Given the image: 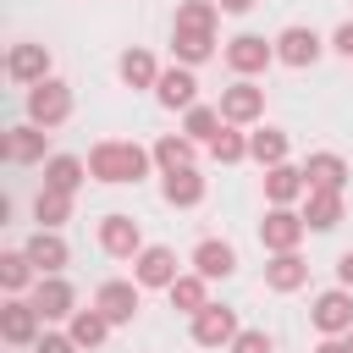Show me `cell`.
<instances>
[{
	"label": "cell",
	"mask_w": 353,
	"mask_h": 353,
	"mask_svg": "<svg viewBox=\"0 0 353 353\" xmlns=\"http://www.w3.org/2000/svg\"><path fill=\"white\" fill-rule=\"evenodd\" d=\"M149 165H154V149H143V143H132V138H99V143L88 149V176H94V182H110V188L143 182Z\"/></svg>",
	"instance_id": "cell-1"
},
{
	"label": "cell",
	"mask_w": 353,
	"mask_h": 353,
	"mask_svg": "<svg viewBox=\"0 0 353 353\" xmlns=\"http://www.w3.org/2000/svg\"><path fill=\"white\" fill-rule=\"evenodd\" d=\"M303 232H309V221H303V210H292V204H270L265 221H259V243H265V254H287V248H298Z\"/></svg>",
	"instance_id": "cell-2"
},
{
	"label": "cell",
	"mask_w": 353,
	"mask_h": 353,
	"mask_svg": "<svg viewBox=\"0 0 353 353\" xmlns=\"http://www.w3.org/2000/svg\"><path fill=\"white\" fill-rule=\"evenodd\" d=\"M39 325H44V314H39V303H33V298L11 292V298L0 303V336H6L11 347H33V342L44 336Z\"/></svg>",
	"instance_id": "cell-3"
},
{
	"label": "cell",
	"mask_w": 353,
	"mask_h": 353,
	"mask_svg": "<svg viewBox=\"0 0 353 353\" xmlns=\"http://www.w3.org/2000/svg\"><path fill=\"white\" fill-rule=\"evenodd\" d=\"M226 66L237 72V77H259L270 61H276V39H265V33H237V39H226Z\"/></svg>",
	"instance_id": "cell-4"
},
{
	"label": "cell",
	"mask_w": 353,
	"mask_h": 353,
	"mask_svg": "<svg viewBox=\"0 0 353 353\" xmlns=\"http://www.w3.org/2000/svg\"><path fill=\"white\" fill-rule=\"evenodd\" d=\"M66 116H72V88H66L61 77H44V83L28 88V121H39V127H61Z\"/></svg>",
	"instance_id": "cell-5"
},
{
	"label": "cell",
	"mask_w": 353,
	"mask_h": 353,
	"mask_svg": "<svg viewBox=\"0 0 353 353\" xmlns=\"http://www.w3.org/2000/svg\"><path fill=\"white\" fill-rule=\"evenodd\" d=\"M309 320H314L320 336H347V331H353V287L336 281L331 292H320L314 309H309Z\"/></svg>",
	"instance_id": "cell-6"
},
{
	"label": "cell",
	"mask_w": 353,
	"mask_h": 353,
	"mask_svg": "<svg viewBox=\"0 0 353 353\" xmlns=\"http://www.w3.org/2000/svg\"><path fill=\"white\" fill-rule=\"evenodd\" d=\"M320 55H325V39H320L314 28L292 22V28H281V33H276V61H281V66L303 72V66H314Z\"/></svg>",
	"instance_id": "cell-7"
},
{
	"label": "cell",
	"mask_w": 353,
	"mask_h": 353,
	"mask_svg": "<svg viewBox=\"0 0 353 353\" xmlns=\"http://www.w3.org/2000/svg\"><path fill=\"white\" fill-rule=\"evenodd\" d=\"M221 116H226L232 127H254V121L265 116V88H259L254 77H237L232 88H221Z\"/></svg>",
	"instance_id": "cell-8"
},
{
	"label": "cell",
	"mask_w": 353,
	"mask_h": 353,
	"mask_svg": "<svg viewBox=\"0 0 353 353\" xmlns=\"http://www.w3.org/2000/svg\"><path fill=\"white\" fill-rule=\"evenodd\" d=\"M138 292H143L138 281H121V276H110V281H99L94 303L105 309V320H110V325H132V320H138V303H143Z\"/></svg>",
	"instance_id": "cell-9"
},
{
	"label": "cell",
	"mask_w": 353,
	"mask_h": 353,
	"mask_svg": "<svg viewBox=\"0 0 353 353\" xmlns=\"http://www.w3.org/2000/svg\"><path fill=\"white\" fill-rule=\"evenodd\" d=\"M99 248H105L110 259H138V254H143V232H138V221L121 215V210L105 215V221H99Z\"/></svg>",
	"instance_id": "cell-10"
},
{
	"label": "cell",
	"mask_w": 353,
	"mask_h": 353,
	"mask_svg": "<svg viewBox=\"0 0 353 353\" xmlns=\"http://www.w3.org/2000/svg\"><path fill=\"white\" fill-rule=\"evenodd\" d=\"M176 276H182V270H176V254H171L165 243H143V254L132 259V281H138V287H160V292H165Z\"/></svg>",
	"instance_id": "cell-11"
},
{
	"label": "cell",
	"mask_w": 353,
	"mask_h": 353,
	"mask_svg": "<svg viewBox=\"0 0 353 353\" xmlns=\"http://www.w3.org/2000/svg\"><path fill=\"white\" fill-rule=\"evenodd\" d=\"M44 138H50V127L22 121V127H11V132L0 138V154H6L11 165H44Z\"/></svg>",
	"instance_id": "cell-12"
},
{
	"label": "cell",
	"mask_w": 353,
	"mask_h": 353,
	"mask_svg": "<svg viewBox=\"0 0 353 353\" xmlns=\"http://www.w3.org/2000/svg\"><path fill=\"white\" fill-rule=\"evenodd\" d=\"M232 336H237V314L226 303H204L193 314V342L199 347H232Z\"/></svg>",
	"instance_id": "cell-13"
},
{
	"label": "cell",
	"mask_w": 353,
	"mask_h": 353,
	"mask_svg": "<svg viewBox=\"0 0 353 353\" xmlns=\"http://www.w3.org/2000/svg\"><path fill=\"white\" fill-rule=\"evenodd\" d=\"M154 99L165 105V110H193L199 105V77H193V66H171V72H160V83H154Z\"/></svg>",
	"instance_id": "cell-14"
},
{
	"label": "cell",
	"mask_w": 353,
	"mask_h": 353,
	"mask_svg": "<svg viewBox=\"0 0 353 353\" xmlns=\"http://www.w3.org/2000/svg\"><path fill=\"white\" fill-rule=\"evenodd\" d=\"M22 248H28V259L39 265V276H61V270H66V259H72V248H66V237H61L55 226H39Z\"/></svg>",
	"instance_id": "cell-15"
},
{
	"label": "cell",
	"mask_w": 353,
	"mask_h": 353,
	"mask_svg": "<svg viewBox=\"0 0 353 353\" xmlns=\"http://www.w3.org/2000/svg\"><path fill=\"white\" fill-rule=\"evenodd\" d=\"M33 303H39L44 320H72L77 314V292H72L66 276H39L33 281Z\"/></svg>",
	"instance_id": "cell-16"
},
{
	"label": "cell",
	"mask_w": 353,
	"mask_h": 353,
	"mask_svg": "<svg viewBox=\"0 0 353 353\" xmlns=\"http://www.w3.org/2000/svg\"><path fill=\"white\" fill-rule=\"evenodd\" d=\"M6 77L22 83V88L44 83V77H50V50H44V44H11V55H6Z\"/></svg>",
	"instance_id": "cell-17"
},
{
	"label": "cell",
	"mask_w": 353,
	"mask_h": 353,
	"mask_svg": "<svg viewBox=\"0 0 353 353\" xmlns=\"http://www.w3.org/2000/svg\"><path fill=\"white\" fill-rule=\"evenodd\" d=\"M309 193V176H303V165H292V160H281V165H265V199L270 204H298Z\"/></svg>",
	"instance_id": "cell-18"
},
{
	"label": "cell",
	"mask_w": 353,
	"mask_h": 353,
	"mask_svg": "<svg viewBox=\"0 0 353 353\" xmlns=\"http://www.w3.org/2000/svg\"><path fill=\"white\" fill-rule=\"evenodd\" d=\"M160 199L176 204V210H193L204 204V176L193 165H176V171H160Z\"/></svg>",
	"instance_id": "cell-19"
},
{
	"label": "cell",
	"mask_w": 353,
	"mask_h": 353,
	"mask_svg": "<svg viewBox=\"0 0 353 353\" xmlns=\"http://www.w3.org/2000/svg\"><path fill=\"white\" fill-rule=\"evenodd\" d=\"M342 210H347L342 188H309V193H303V221H309V232H331V226L342 221Z\"/></svg>",
	"instance_id": "cell-20"
},
{
	"label": "cell",
	"mask_w": 353,
	"mask_h": 353,
	"mask_svg": "<svg viewBox=\"0 0 353 353\" xmlns=\"http://www.w3.org/2000/svg\"><path fill=\"white\" fill-rule=\"evenodd\" d=\"M193 270H199L204 281H226V276L237 270V248L221 243V237H204V243L193 248Z\"/></svg>",
	"instance_id": "cell-21"
},
{
	"label": "cell",
	"mask_w": 353,
	"mask_h": 353,
	"mask_svg": "<svg viewBox=\"0 0 353 353\" xmlns=\"http://www.w3.org/2000/svg\"><path fill=\"white\" fill-rule=\"evenodd\" d=\"M303 281H309V259H303L298 248L270 254V265H265V287H270V292H298Z\"/></svg>",
	"instance_id": "cell-22"
},
{
	"label": "cell",
	"mask_w": 353,
	"mask_h": 353,
	"mask_svg": "<svg viewBox=\"0 0 353 353\" xmlns=\"http://www.w3.org/2000/svg\"><path fill=\"white\" fill-rule=\"evenodd\" d=\"M303 176H309V188H347V160L336 154V149H314L309 160H303Z\"/></svg>",
	"instance_id": "cell-23"
},
{
	"label": "cell",
	"mask_w": 353,
	"mask_h": 353,
	"mask_svg": "<svg viewBox=\"0 0 353 353\" xmlns=\"http://www.w3.org/2000/svg\"><path fill=\"white\" fill-rule=\"evenodd\" d=\"M171 50H176L182 66H204L215 55V33H204V28H171Z\"/></svg>",
	"instance_id": "cell-24"
},
{
	"label": "cell",
	"mask_w": 353,
	"mask_h": 353,
	"mask_svg": "<svg viewBox=\"0 0 353 353\" xmlns=\"http://www.w3.org/2000/svg\"><path fill=\"white\" fill-rule=\"evenodd\" d=\"M83 176H88V160H77V154H50L44 160V188H55V193H77Z\"/></svg>",
	"instance_id": "cell-25"
},
{
	"label": "cell",
	"mask_w": 353,
	"mask_h": 353,
	"mask_svg": "<svg viewBox=\"0 0 353 353\" xmlns=\"http://www.w3.org/2000/svg\"><path fill=\"white\" fill-rule=\"evenodd\" d=\"M165 298H171V309H182V314L193 320V314L210 303V281H204L199 270H188V276H176V281L165 287Z\"/></svg>",
	"instance_id": "cell-26"
},
{
	"label": "cell",
	"mask_w": 353,
	"mask_h": 353,
	"mask_svg": "<svg viewBox=\"0 0 353 353\" xmlns=\"http://www.w3.org/2000/svg\"><path fill=\"white\" fill-rule=\"evenodd\" d=\"M116 72H121V83H127V88H154V83H160L154 55H149V50H138V44H132V50H121Z\"/></svg>",
	"instance_id": "cell-27"
},
{
	"label": "cell",
	"mask_w": 353,
	"mask_h": 353,
	"mask_svg": "<svg viewBox=\"0 0 353 353\" xmlns=\"http://www.w3.org/2000/svg\"><path fill=\"white\" fill-rule=\"evenodd\" d=\"M33 281H39V265L28 259V248H6L0 254V287L6 292H28Z\"/></svg>",
	"instance_id": "cell-28"
},
{
	"label": "cell",
	"mask_w": 353,
	"mask_h": 353,
	"mask_svg": "<svg viewBox=\"0 0 353 353\" xmlns=\"http://www.w3.org/2000/svg\"><path fill=\"white\" fill-rule=\"evenodd\" d=\"M66 331H72V342H77V347H99V342L110 336V320H105V309H99V303H88V309H77V314L66 320Z\"/></svg>",
	"instance_id": "cell-29"
},
{
	"label": "cell",
	"mask_w": 353,
	"mask_h": 353,
	"mask_svg": "<svg viewBox=\"0 0 353 353\" xmlns=\"http://www.w3.org/2000/svg\"><path fill=\"white\" fill-rule=\"evenodd\" d=\"M226 127V116H221V105H193V110H182V132L193 138V143H215V132Z\"/></svg>",
	"instance_id": "cell-30"
},
{
	"label": "cell",
	"mask_w": 353,
	"mask_h": 353,
	"mask_svg": "<svg viewBox=\"0 0 353 353\" xmlns=\"http://www.w3.org/2000/svg\"><path fill=\"white\" fill-rule=\"evenodd\" d=\"M193 154H199V143H193L188 132H165V138H154V165H160V171L193 165Z\"/></svg>",
	"instance_id": "cell-31"
},
{
	"label": "cell",
	"mask_w": 353,
	"mask_h": 353,
	"mask_svg": "<svg viewBox=\"0 0 353 353\" xmlns=\"http://www.w3.org/2000/svg\"><path fill=\"white\" fill-rule=\"evenodd\" d=\"M248 160H259V165H281V160H287V132H281V127H259V132H248Z\"/></svg>",
	"instance_id": "cell-32"
},
{
	"label": "cell",
	"mask_w": 353,
	"mask_h": 353,
	"mask_svg": "<svg viewBox=\"0 0 353 353\" xmlns=\"http://www.w3.org/2000/svg\"><path fill=\"white\" fill-rule=\"evenodd\" d=\"M33 221L39 226H66L72 221V193H55V188H39V199H33Z\"/></svg>",
	"instance_id": "cell-33"
},
{
	"label": "cell",
	"mask_w": 353,
	"mask_h": 353,
	"mask_svg": "<svg viewBox=\"0 0 353 353\" xmlns=\"http://www.w3.org/2000/svg\"><path fill=\"white\" fill-rule=\"evenodd\" d=\"M210 154H215L221 165H237V160H248V132L226 121V127L215 132V143H210Z\"/></svg>",
	"instance_id": "cell-34"
},
{
	"label": "cell",
	"mask_w": 353,
	"mask_h": 353,
	"mask_svg": "<svg viewBox=\"0 0 353 353\" xmlns=\"http://www.w3.org/2000/svg\"><path fill=\"white\" fill-rule=\"evenodd\" d=\"M215 22H221V6L215 0H182L171 28H204V33H215Z\"/></svg>",
	"instance_id": "cell-35"
},
{
	"label": "cell",
	"mask_w": 353,
	"mask_h": 353,
	"mask_svg": "<svg viewBox=\"0 0 353 353\" xmlns=\"http://www.w3.org/2000/svg\"><path fill=\"white\" fill-rule=\"evenodd\" d=\"M226 353H276V336L270 331H237Z\"/></svg>",
	"instance_id": "cell-36"
},
{
	"label": "cell",
	"mask_w": 353,
	"mask_h": 353,
	"mask_svg": "<svg viewBox=\"0 0 353 353\" xmlns=\"http://www.w3.org/2000/svg\"><path fill=\"white\" fill-rule=\"evenodd\" d=\"M33 353H83V347L72 342V331H44V336L33 342Z\"/></svg>",
	"instance_id": "cell-37"
},
{
	"label": "cell",
	"mask_w": 353,
	"mask_h": 353,
	"mask_svg": "<svg viewBox=\"0 0 353 353\" xmlns=\"http://www.w3.org/2000/svg\"><path fill=\"white\" fill-rule=\"evenodd\" d=\"M331 50H336V55H347V61H353V22H342V28H336V33H331Z\"/></svg>",
	"instance_id": "cell-38"
},
{
	"label": "cell",
	"mask_w": 353,
	"mask_h": 353,
	"mask_svg": "<svg viewBox=\"0 0 353 353\" xmlns=\"http://www.w3.org/2000/svg\"><path fill=\"white\" fill-rule=\"evenodd\" d=\"M314 353H353V347H347V336H320Z\"/></svg>",
	"instance_id": "cell-39"
},
{
	"label": "cell",
	"mask_w": 353,
	"mask_h": 353,
	"mask_svg": "<svg viewBox=\"0 0 353 353\" xmlns=\"http://www.w3.org/2000/svg\"><path fill=\"white\" fill-rule=\"evenodd\" d=\"M336 281H342V287H353V248L336 259Z\"/></svg>",
	"instance_id": "cell-40"
},
{
	"label": "cell",
	"mask_w": 353,
	"mask_h": 353,
	"mask_svg": "<svg viewBox=\"0 0 353 353\" xmlns=\"http://www.w3.org/2000/svg\"><path fill=\"white\" fill-rule=\"evenodd\" d=\"M226 17H243V11H254V0H215Z\"/></svg>",
	"instance_id": "cell-41"
},
{
	"label": "cell",
	"mask_w": 353,
	"mask_h": 353,
	"mask_svg": "<svg viewBox=\"0 0 353 353\" xmlns=\"http://www.w3.org/2000/svg\"><path fill=\"white\" fill-rule=\"evenodd\" d=\"M347 347H353V331H347Z\"/></svg>",
	"instance_id": "cell-42"
}]
</instances>
